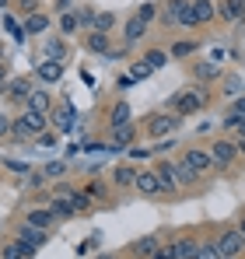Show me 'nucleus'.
<instances>
[{"label": "nucleus", "instance_id": "obj_11", "mask_svg": "<svg viewBox=\"0 0 245 259\" xmlns=\"http://www.w3.org/2000/svg\"><path fill=\"white\" fill-rule=\"evenodd\" d=\"M196 249H200V245H196L193 238H175V242L168 245L172 259H193V256H196Z\"/></svg>", "mask_w": 245, "mask_h": 259}, {"label": "nucleus", "instance_id": "obj_37", "mask_svg": "<svg viewBox=\"0 0 245 259\" xmlns=\"http://www.w3.org/2000/svg\"><path fill=\"white\" fill-rule=\"evenodd\" d=\"M189 53H196V42H175L168 56H189Z\"/></svg>", "mask_w": 245, "mask_h": 259}, {"label": "nucleus", "instance_id": "obj_56", "mask_svg": "<svg viewBox=\"0 0 245 259\" xmlns=\"http://www.w3.org/2000/svg\"><path fill=\"white\" fill-rule=\"evenodd\" d=\"M238 151H242V154H245V140H238Z\"/></svg>", "mask_w": 245, "mask_h": 259}, {"label": "nucleus", "instance_id": "obj_49", "mask_svg": "<svg viewBox=\"0 0 245 259\" xmlns=\"http://www.w3.org/2000/svg\"><path fill=\"white\" fill-rule=\"evenodd\" d=\"M21 11H28V14H35V11H39V0H21Z\"/></svg>", "mask_w": 245, "mask_h": 259}, {"label": "nucleus", "instance_id": "obj_55", "mask_svg": "<svg viewBox=\"0 0 245 259\" xmlns=\"http://www.w3.org/2000/svg\"><path fill=\"white\" fill-rule=\"evenodd\" d=\"M238 133H242V140H245V119H242V126H238Z\"/></svg>", "mask_w": 245, "mask_h": 259}, {"label": "nucleus", "instance_id": "obj_47", "mask_svg": "<svg viewBox=\"0 0 245 259\" xmlns=\"http://www.w3.org/2000/svg\"><path fill=\"white\" fill-rule=\"evenodd\" d=\"M88 196L102 200V196H105V186H102V182H91V186H88Z\"/></svg>", "mask_w": 245, "mask_h": 259}, {"label": "nucleus", "instance_id": "obj_50", "mask_svg": "<svg viewBox=\"0 0 245 259\" xmlns=\"http://www.w3.org/2000/svg\"><path fill=\"white\" fill-rule=\"evenodd\" d=\"M39 144H42V147H49V144H56V137L46 130V133H39Z\"/></svg>", "mask_w": 245, "mask_h": 259}, {"label": "nucleus", "instance_id": "obj_45", "mask_svg": "<svg viewBox=\"0 0 245 259\" xmlns=\"http://www.w3.org/2000/svg\"><path fill=\"white\" fill-rule=\"evenodd\" d=\"M11 126H14V123H11V116H7V112H0V140H4V137H11Z\"/></svg>", "mask_w": 245, "mask_h": 259}, {"label": "nucleus", "instance_id": "obj_7", "mask_svg": "<svg viewBox=\"0 0 245 259\" xmlns=\"http://www.w3.org/2000/svg\"><path fill=\"white\" fill-rule=\"evenodd\" d=\"M144 196H161V179L158 172H137V182H133Z\"/></svg>", "mask_w": 245, "mask_h": 259}, {"label": "nucleus", "instance_id": "obj_21", "mask_svg": "<svg viewBox=\"0 0 245 259\" xmlns=\"http://www.w3.org/2000/svg\"><path fill=\"white\" fill-rule=\"evenodd\" d=\"M88 49H91V53H105V56H109V53H112L109 35H105V32H91V35H88Z\"/></svg>", "mask_w": 245, "mask_h": 259}, {"label": "nucleus", "instance_id": "obj_8", "mask_svg": "<svg viewBox=\"0 0 245 259\" xmlns=\"http://www.w3.org/2000/svg\"><path fill=\"white\" fill-rule=\"evenodd\" d=\"M35 74H39V81H60L63 77V60H42L39 67H35Z\"/></svg>", "mask_w": 245, "mask_h": 259}, {"label": "nucleus", "instance_id": "obj_40", "mask_svg": "<svg viewBox=\"0 0 245 259\" xmlns=\"http://www.w3.org/2000/svg\"><path fill=\"white\" fill-rule=\"evenodd\" d=\"M77 14H81V25H84V28H95V18H98V11H95V7H84V11H77Z\"/></svg>", "mask_w": 245, "mask_h": 259}, {"label": "nucleus", "instance_id": "obj_48", "mask_svg": "<svg viewBox=\"0 0 245 259\" xmlns=\"http://www.w3.org/2000/svg\"><path fill=\"white\" fill-rule=\"evenodd\" d=\"M147 154H151V151H147V147H137V144H133V147H130V158H147Z\"/></svg>", "mask_w": 245, "mask_h": 259}, {"label": "nucleus", "instance_id": "obj_19", "mask_svg": "<svg viewBox=\"0 0 245 259\" xmlns=\"http://www.w3.org/2000/svg\"><path fill=\"white\" fill-rule=\"evenodd\" d=\"M25 105H28L32 112H49V109H53V98H49V91H32Z\"/></svg>", "mask_w": 245, "mask_h": 259}, {"label": "nucleus", "instance_id": "obj_12", "mask_svg": "<svg viewBox=\"0 0 245 259\" xmlns=\"http://www.w3.org/2000/svg\"><path fill=\"white\" fill-rule=\"evenodd\" d=\"M154 172H158V179H161V193H172V196H175V186H179V179H175V165H172V161H161Z\"/></svg>", "mask_w": 245, "mask_h": 259}, {"label": "nucleus", "instance_id": "obj_58", "mask_svg": "<svg viewBox=\"0 0 245 259\" xmlns=\"http://www.w3.org/2000/svg\"><path fill=\"white\" fill-rule=\"evenodd\" d=\"M238 231H242V235H245V221H242V228H238Z\"/></svg>", "mask_w": 245, "mask_h": 259}, {"label": "nucleus", "instance_id": "obj_31", "mask_svg": "<svg viewBox=\"0 0 245 259\" xmlns=\"http://www.w3.org/2000/svg\"><path fill=\"white\" fill-rule=\"evenodd\" d=\"M193 259H224V256H221L217 242H207V245H200V249H196V256H193Z\"/></svg>", "mask_w": 245, "mask_h": 259}, {"label": "nucleus", "instance_id": "obj_20", "mask_svg": "<svg viewBox=\"0 0 245 259\" xmlns=\"http://www.w3.org/2000/svg\"><path fill=\"white\" fill-rule=\"evenodd\" d=\"M21 119L28 123V130H32L35 137L46 133V123H49V119H46V112H32V109H28V112H21Z\"/></svg>", "mask_w": 245, "mask_h": 259}, {"label": "nucleus", "instance_id": "obj_43", "mask_svg": "<svg viewBox=\"0 0 245 259\" xmlns=\"http://www.w3.org/2000/svg\"><path fill=\"white\" fill-rule=\"evenodd\" d=\"M137 14L151 25V21H154V14H158V7H154V4H144V7H137Z\"/></svg>", "mask_w": 245, "mask_h": 259}, {"label": "nucleus", "instance_id": "obj_23", "mask_svg": "<svg viewBox=\"0 0 245 259\" xmlns=\"http://www.w3.org/2000/svg\"><path fill=\"white\" fill-rule=\"evenodd\" d=\"M112 179H116V186H133V182H137V172H133L130 165H116V168H112Z\"/></svg>", "mask_w": 245, "mask_h": 259}, {"label": "nucleus", "instance_id": "obj_30", "mask_svg": "<svg viewBox=\"0 0 245 259\" xmlns=\"http://www.w3.org/2000/svg\"><path fill=\"white\" fill-rule=\"evenodd\" d=\"M11 137H14V140H32L35 133L28 130V123H25V119H14V126H11Z\"/></svg>", "mask_w": 245, "mask_h": 259}, {"label": "nucleus", "instance_id": "obj_22", "mask_svg": "<svg viewBox=\"0 0 245 259\" xmlns=\"http://www.w3.org/2000/svg\"><path fill=\"white\" fill-rule=\"evenodd\" d=\"M123 123H130V105H126V102L112 105V112H109V126H112V130L123 126Z\"/></svg>", "mask_w": 245, "mask_h": 259}, {"label": "nucleus", "instance_id": "obj_5", "mask_svg": "<svg viewBox=\"0 0 245 259\" xmlns=\"http://www.w3.org/2000/svg\"><path fill=\"white\" fill-rule=\"evenodd\" d=\"M182 161H186V165H189V168H193L196 175H200V172H210V168H214V154H210V151H200V147H189Z\"/></svg>", "mask_w": 245, "mask_h": 259}, {"label": "nucleus", "instance_id": "obj_42", "mask_svg": "<svg viewBox=\"0 0 245 259\" xmlns=\"http://www.w3.org/2000/svg\"><path fill=\"white\" fill-rule=\"evenodd\" d=\"M242 119H245L242 112H235V109H231V112L224 116V130H238V126H242Z\"/></svg>", "mask_w": 245, "mask_h": 259}, {"label": "nucleus", "instance_id": "obj_29", "mask_svg": "<svg viewBox=\"0 0 245 259\" xmlns=\"http://www.w3.org/2000/svg\"><path fill=\"white\" fill-rule=\"evenodd\" d=\"M175 179H179L182 186H193V182H196L200 175H196L193 168H189V165H186V161H182V165H175Z\"/></svg>", "mask_w": 245, "mask_h": 259}, {"label": "nucleus", "instance_id": "obj_53", "mask_svg": "<svg viewBox=\"0 0 245 259\" xmlns=\"http://www.w3.org/2000/svg\"><path fill=\"white\" fill-rule=\"evenodd\" d=\"M235 112H242V116H245V98H238V102H235Z\"/></svg>", "mask_w": 245, "mask_h": 259}, {"label": "nucleus", "instance_id": "obj_2", "mask_svg": "<svg viewBox=\"0 0 245 259\" xmlns=\"http://www.w3.org/2000/svg\"><path fill=\"white\" fill-rule=\"evenodd\" d=\"M217 249H221V256H224V259H235V256H242V249H245V235L238 231V228L224 231V235L217 238Z\"/></svg>", "mask_w": 245, "mask_h": 259}, {"label": "nucleus", "instance_id": "obj_25", "mask_svg": "<svg viewBox=\"0 0 245 259\" xmlns=\"http://www.w3.org/2000/svg\"><path fill=\"white\" fill-rule=\"evenodd\" d=\"M133 123H123V126H116V147H133Z\"/></svg>", "mask_w": 245, "mask_h": 259}, {"label": "nucleus", "instance_id": "obj_32", "mask_svg": "<svg viewBox=\"0 0 245 259\" xmlns=\"http://www.w3.org/2000/svg\"><path fill=\"white\" fill-rule=\"evenodd\" d=\"M133 249H137L140 256H151V259H154V252H158V242H154V238L147 235V238H140V242H137Z\"/></svg>", "mask_w": 245, "mask_h": 259}, {"label": "nucleus", "instance_id": "obj_54", "mask_svg": "<svg viewBox=\"0 0 245 259\" xmlns=\"http://www.w3.org/2000/svg\"><path fill=\"white\" fill-rule=\"evenodd\" d=\"M95 259H116V252H102V256H95Z\"/></svg>", "mask_w": 245, "mask_h": 259}, {"label": "nucleus", "instance_id": "obj_46", "mask_svg": "<svg viewBox=\"0 0 245 259\" xmlns=\"http://www.w3.org/2000/svg\"><path fill=\"white\" fill-rule=\"evenodd\" d=\"M242 81H238V77H228V84H224V95H238V91H242Z\"/></svg>", "mask_w": 245, "mask_h": 259}, {"label": "nucleus", "instance_id": "obj_52", "mask_svg": "<svg viewBox=\"0 0 245 259\" xmlns=\"http://www.w3.org/2000/svg\"><path fill=\"white\" fill-rule=\"evenodd\" d=\"M70 4L74 0H56V11H70Z\"/></svg>", "mask_w": 245, "mask_h": 259}, {"label": "nucleus", "instance_id": "obj_59", "mask_svg": "<svg viewBox=\"0 0 245 259\" xmlns=\"http://www.w3.org/2000/svg\"><path fill=\"white\" fill-rule=\"evenodd\" d=\"M0 60H4V49H0Z\"/></svg>", "mask_w": 245, "mask_h": 259}, {"label": "nucleus", "instance_id": "obj_14", "mask_svg": "<svg viewBox=\"0 0 245 259\" xmlns=\"http://www.w3.org/2000/svg\"><path fill=\"white\" fill-rule=\"evenodd\" d=\"M7 95H11L14 102H28V95H32V81H28V77H14V81H7Z\"/></svg>", "mask_w": 245, "mask_h": 259}, {"label": "nucleus", "instance_id": "obj_35", "mask_svg": "<svg viewBox=\"0 0 245 259\" xmlns=\"http://www.w3.org/2000/svg\"><path fill=\"white\" fill-rule=\"evenodd\" d=\"M144 60H147V63H151L154 70H158V67H165V63H168V53H165V49H151V53H147Z\"/></svg>", "mask_w": 245, "mask_h": 259}, {"label": "nucleus", "instance_id": "obj_18", "mask_svg": "<svg viewBox=\"0 0 245 259\" xmlns=\"http://www.w3.org/2000/svg\"><path fill=\"white\" fill-rule=\"evenodd\" d=\"M242 0H221V4H217V14H221V18H224V21H238V18H242Z\"/></svg>", "mask_w": 245, "mask_h": 259}, {"label": "nucleus", "instance_id": "obj_28", "mask_svg": "<svg viewBox=\"0 0 245 259\" xmlns=\"http://www.w3.org/2000/svg\"><path fill=\"white\" fill-rule=\"evenodd\" d=\"M49 210H53L56 217H70V214H74V203H70V200H56V196H53V200H49Z\"/></svg>", "mask_w": 245, "mask_h": 259}, {"label": "nucleus", "instance_id": "obj_16", "mask_svg": "<svg viewBox=\"0 0 245 259\" xmlns=\"http://www.w3.org/2000/svg\"><path fill=\"white\" fill-rule=\"evenodd\" d=\"M189 11H193V18H196V25H200V21H210V18L217 14V7H214V0H189Z\"/></svg>", "mask_w": 245, "mask_h": 259}, {"label": "nucleus", "instance_id": "obj_57", "mask_svg": "<svg viewBox=\"0 0 245 259\" xmlns=\"http://www.w3.org/2000/svg\"><path fill=\"white\" fill-rule=\"evenodd\" d=\"M4 7H7V0H0V11H4Z\"/></svg>", "mask_w": 245, "mask_h": 259}, {"label": "nucleus", "instance_id": "obj_27", "mask_svg": "<svg viewBox=\"0 0 245 259\" xmlns=\"http://www.w3.org/2000/svg\"><path fill=\"white\" fill-rule=\"evenodd\" d=\"M70 203H74V214H84V210H91V196H88V189H77V193L70 196Z\"/></svg>", "mask_w": 245, "mask_h": 259}, {"label": "nucleus", "instance_id": "obj_33", "mask_svg": "<svg viewBox=\"0 0 245 259\" xmlns=\"http://www.w3.org/2000/svg\"><path fill=\"white\" fill-rule=\"evenodd\" d=\"M4 28H7V32H11V35H14V39H18V42H21V39H25V25H18V21H14V18H11V14H4Z\"/></svg>", "mask_w": 245, "mask_h": 259}, {"label": "nucleus", "instance_id": "obj_26", "mask_svg": "<svg viewBox=\"0 0 245 259\" xmlns=\"http://www.w3.org/2000/svg\"><path fill=\"white\" fill-rule=\"evenodd\" d=\"M112 25H116V14L102 11V14L95 18V28H91V32H105V35H109V32H112Z\"/></svg>", "mask_w": 245, "mask_h": 259}, {"label": "nucleus", "instance_id": "obj_41", "mask_svg": "<svg viewBox=\"0 0 245 259\" xmlns=\"http://www.w3.org/2000/svg\"><path fill=\"white\" fill-rule=\"evenodd\" d=\"M196 77H200V81H210V77H217V67H214V63H200V67H196Z\"/></svg>", "mask_w": 245, "mask_h": 259}, {"label": "nucleus", "instance_id": "obj_39", "mask_svg": "<svg viewBox=\"0 0 245 259\" xmlns=\"http://www.w3.org/2000/svg\"><path fill=\"white\" fill-rule=\"evenodd\" d=\"M49 123H53L56 130H67V126H70V116H67V109H63V112H53V116H49Z\"/></svg>", "mask_w": 245, "mask_h": 259}, {"label": "nucleus", "instance_id": "obj_4", "mask_svg": "<svg viewBox=\"0 0 245 259\" xmlns=\"http://www.w3.org/2000/svg\"><path fill=\"white\" fill-rule=\"evenodd\" d=\"M175 123H179L175 112H154V116L147 119V133H151V137H168V133L175 130Z\"/></svg>", "mask_w": 245, "mask_h": 259}, {"label": "nucleus", "instance_id": "obj_15", "mask_svg": "<svg viewBox=\"0 0 245 259\" xmlns=\"http://www.w3.org/2000/svg\"><path fill=\"white\" fill-rule=\"evenodd\" d=\"M25 224H32V228H46V231H49V228L56 224V214H53L49 207H46V210H28Z\"/></svg>", "mask_w": 245, "mask_h": 259}, {"label": "nucleus", "instance_id": "obj_60", "mask_svg": "<svg viewBox=\"0 0 245 259\" xmlns=\"http://www.w3.org/2000/svg\"><path fill=\"white\" fill-rule=\"evenodd\" d=\"M242 4H245V0H242Z\"/></svg>", "mask_w": 245, "mask_h": 259}, {"label": "nucleus", "instance_id": "obj_10", "mask_svg": "<svg viewBox=\"0 0 245 259\" xmlns=\"http://www.w3.org/2000/svg\"><path fill=\"white\" fill-rule=\"evenodd\" d=\"M189 11V0H168L165 4V11H161V21L165 25H179V18Z\"/></svg>", "mask_w": 245, "mask_h": 259}, {"label": "nucleus", "instance_id": "obj_51", "mask_svg": "<svg viewBox=\"0 0 245 259\" xmlns=\"http://www.w3.org/2000/svg\"><path fill=\"white\" fill-rule=\"evenodd\" d=\"M7 84V60H0V88Z\"/></svg>", "mask_w": 245, "mask_h": 259}, {"label": "nucleus", "instance_id": "obj_34", "mask_svg": "<svg viewBox=\"0 0 245 259\" xmlns=\"http://www.w3.org/2000/svg\"><path fill=\"white\" fill-rule=\"evenodd\" d=\"M42 175H46V179H63V175H67V161H49Z\"/></svg>", "mask_w": 245, "mask_h": 259}, {"label": "nucleus", "instance_id": "obj_9", "mask_svg": "<svg viewBox=\"0 0 245 259\" xmlns=\"http://www.w3.org/2000/svg\"><path fill=\"white\" fill-rule=\"evenodd\" d=\"M18 238H21V242H28L32 249H42V245L49 242V231H46V228H32V224H25V228L18 231Z\"/></svg>", "mask_w": 245, "mask_h": 259}, {"label": "nucleus", "instance_id": "obj_44", "mask_svg": "<svg viewBox=\"0 0 245 259\" xmlns=\"http://www.w3.org/2000/svg\"><path fill=\"white\" fill-rule=\"evenodd\" d=\"M74 193H77V189H74V186H67V182H63V186H56V189H53V196H56V200H70V196H74Z\"/></svg>", "mask_w": 245, "mask_h": 259}, {"label": "nucleus", "instance_id": "obj_24", "mask_svg": "<svg viewBox=\"0 0 245 259\" xmlns=\"http://www.w3.org/2000/svg\"><path fill=\"white\" fill-rule=\"evenodd\" d=\"M77 25H81V14L63 11V18H60V32H63V35H74V32H77Z\"/></svg>", "mask_w": 245, "mask_h": 259}, {"label": "nucleus", "instance_id": "obj_6", "mask_svg": "<svg viewBox=\"0 0 245 259\" xmlns=\"http://www.w3.org/2000/svg\"><path fill=\"white\" fill-rule=\"evenodd\" d=\"M39 252V249H32L28 242H21V238H14V242H7L4 249H0V259H32Z\"/></svg>", "mask_w": 245, "mask_h": 259}, {"label": "nucleus", "instance_id": "obj_17", "mask_svg": "<svg viewBox=\"0 0 245 259\" xmlns=\"http://www.w3.org/2000/svg\"><path fill=\"white\" fill-rule=\"evenodd\" d=\"M46 28H49V18H46L42 11H35V14L25 18V35H42Z\"/></svg>", "mask_w": 245, "mask_h": 259}, {"label": "nucleus", "instance_id": "obj_3", "mask_svg": "<svg viewBox=\"0 0 245 259\" xmlns=\"http://www.w3.org/2000/svg\"><path fill=\"white\" fill-rule=\"evenodd\" d=\"M210 154H214V168H231V161H235V154H238V144H231V140H214Z\"/></svg>", "mask_w": 245, "mask_h": 259}, {"label": "nucleus", "instance_id": "obj_38", "mask_svg": "<svg viewBox=\"0 0 245 259\" xmlns=\"http://www.w3.org/2000/svg\"><path fill=\"white\" fill-rule=\"evenodd\" d=\"M151 70H154V67H151L147 60H137V63H133V77H140V81L151 77Z\"/></svg>", "mask_w": 245, "mask_h": 259}, {"label": "nucleus", "instance_id": "obj_36", "mask_svg": "<svg viewBox=\"0 0 245 259\" xmlns=\"http://www.w3.org/2000/svg\"><path fill=\"white\" fill-rule=\"evenodd\" d=\"M46 53H49V60H63L67 56V46L60 42V39H53V42L46 46Z\"/></svg>", "mask_w": 245, "mask_h": 259}, {"label": "nucleus", "instance_id": "obj_1", "mask_svg": "<svg viewBox=\"0 0 245 259\" xmlns=\"http://www.w3.org/2000/svg\"><path fill=\"white\" fill-rule=\"evenodd\" d=\"M207 102L203 88H189V91H179V95H172V102H168V112H175L179 119L182 116H193V112H200Z\"/></svg>", "mask_w": 245, "mask_h": 259}, {"label": "nucleus", "instance_id": "obj_13", "mask_svg": "<svg viewBox=\"0 0 245 259\" xmlns=\"http://www.w3.org/2000/svg\"><path fill=\"white\" fill-rule=\"evenodd\" d=\"M144 32H147V21H144L140 14H133V18L126 21V28H123V39H126V42H137V39H144Z\"/></svg>", "mask_w": 245, "mask_h": 259}]
</instances>
